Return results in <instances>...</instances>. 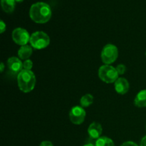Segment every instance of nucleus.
<instances>
[{"label": "nucleus", "instance_id": "nucleus-8", "mask_svg": "<svg viewBox=\"0 0 146 146\" xmlns=\"http://www.w3.org/2000/svg\"><path fill=\"white\" fill-rule=\"evenodd\" d=\"M7 65L9 71L13 74H19L23 68V63L17 57H10L7 61Z\"/></svg>", "mask_w": 146, "mask_h": 146}, {"label": "nucleus", "instance_id": "nucleus-13", "mask_svg": "<svg viewBox=\"0 0 146 146\" xmlns=\"http://www.w3.org/2000/svg\"><path fill=\"white\" fill-rule=\"evenodd\" d=\"M1 5L2 9L6 13L11 14L15 9V1L14 0H1Z\"/></svg>", "mask_w": 146, "mask_h": 146}, {"label": "nucleus", "instance_id": "nucleus-19", "mask_svg": "<svg viewBox=\"0 0 146 146\" xmlns=\"http://www.w3.org/2000/svg\"><path fill=\"white\" fill-rule=\"evenodd\" d=\"M5 30H6V24H4V21L1 20V21H0V32H1V34L4 33Z\"/></svg>", "mask_w": 146, "mask_h": 146}, {"label": "nucleus", "instance_id": "nucleus-22", "mask_svg": "<svg viewBox=\"0 0 146 146\" xmlns=\"http://www.w3.org/2000/svg\"><path fill=\"white\" fill-rule=\"evenodd\" d=\"M4 68H5V66H4V63L1 62V66H0V71H1V73H2L3 71H4Z\"/></svg>", "mask_w": 146, "mask_h": 146}, {"label": "nucleus", "instance_id": "nucleus-17", "mask_svg": "<svg viewBox=\"0 0 146 146\" xmlns=\"http://www.w3.org/2000/svg\"><path fill=\"white\" fill-rule=\"evenodd\" d=\"M116 70L118 71V74L120 75H123V74H125V71H126V67L123 64H119V65L117 66Z\"/></svg>", "mask_w": 146, "mask_h": 146}, {"label": "nucleus", "instance_id": "nucleus-14", "mask_svg": "<svg viewBox=\"0 0 146 146\" xmlns=\"http://www.w3.org/2000/svg\"><path fill=\"white\" fill-rule=\"evenodd\" d=\"M96 146H115L113 141L111 138L106 136L100 137L95 143Z\"/></svg>", "mask_w": 146, "mask_h": 146}, {"label": "nucleus", "instance_id": "nucleus-25", "mask_svg": "<svg viewBox=\"0 0 146 146\" xmlns=\"http://www.w3.org/2000/svg\"><path fill=\"white\" fill-rule=\"evenodd\" d=\"M145 129H146V125H145Z\"/></svg>", "mask_w": 146, "mask_h": 146}, {"label": "nucleus", "instance_id": "nucleus-10", "mask_svg": "<svg viewBox=\"0 0 146 146\" xmlns=\"http://www.w3.org/2000/svg\"><path fill=\"white\" fill-rule=\"evenodd\" d=\"M129 83L124 78H118L115 82V89L118 94L124 95L129 90Z\"/></svg>", "mask_w": 146, "mask_h": 146}, {"label": "nucleus", "instance_id": "nucleus-4", "mask_svg": "<svg viewBox=\"0 0 146 146\" xmlns=\"http://www.w3.org/2000/svg\"><path fill=\"white\" fill-rule=\"evenodd\" d=\"M30 44L36 49H43L50 44V38L44 31H36L30 38Z\"/></svg>", "mask_w": 146, "mask_h": 146}, {"label": "nucleus", "instance_id": "nucleus-1", "mask_svg": "<svg viewBox=\"0 0 146 146\" xmlns=\"http://www.w3.org/2000/svg\"><path fill=\"white\" fill-rule=\"evenodd\" d=\"M51 9L48 4L44 2H37L31 7L29 16L31 19L37 24H44L48 22L51 17Z\"/></svg>", "mask_w": 146, "mask_h": 146}, {"label": "nucleus", "instance_id": "nucleus-5", "mask_svg": "<svg viewBox=\"0 0 146 146\" xmlns=\"http://www.w3.org/2000/svg\"><path fill=\"white\" fill-rule=\"evenodd\" d=\"M118 56V48L111 44H106L101 51V60L106 65H110L116 61Z\"/></svg>", "mask_w": 146, "mask_h": 146}, {"label": "nucleus", "instance_id": "nucleus-16", "mask_svg": "<svg viewBox=\"0 0 146 146\" xmlns=\"http://www.w3.org/2000/svg\"><path fill=\"white\" fill-rule=\"evenodd\" d=\"M33 67V62L30 59L25 60L23 63V68L25 70H29L31 71V69Z\"/></svg>", "mask_w": 146, "mask_h": 146}, {"label": "nucleus", "instance_id": "nucleus-26", "mask_svg": "<svg viewBox=\"0 0 146 146\" xmlns=\"http://www.w3.org/2000/svg\"><path fill=\"white\" fill-rule=\"evenodd\" d=\"M145 56H146V53H145Z\"/></svg>", "mask_w": 146, "mask_h": 146}, {"label": "nucleus", "instance_id": "nucleus-7", "mask_svg": "<svg viewBox=\"0 0 146 146\" xmlns=\"http://www.w3.org/2000/svg\"><path fill=\"white\" fill-rule=\"evenodd\" d=\"M86 111L81 106H74L69 113V118L71 122L75 125H80L84 121L86 118Z\"/></svg>", "mask_w": 146, "mask_h": 146}, {"label": "nucleus", "instance_id": "nucleus-6", "mask_svg": "<svg viewBox=\"0 0 146 146\" xmlns=\"http://www.w3.org/2000/svg\"><path fill=\"white\" fill-rule=\"evenodd\" d=\"M11 36L14 42L21 46L27 45L29 41H30V38H31L28 31L23 28L15 29L13 31Z\"/></svg>", "mask_w": 146, "mask_h": 146}, {"label": "nucleus", "instance_id": "nucleus-9", "mask_svg": "<svg viewBox=\"0 0 146 146\" xmlns=\"http://www.w3.org/2000/svg\"><path fill=\"white\" fill-rule=\"evenodd\" d=\"M103 132L102 126L97 122H94L89 125L88 128V133L90 138L92 139H98L101 137Z\"/></svg>", "mask_w": 146, "mask_h": 146}, {"label": "nucleus", "instance_id": "nucleus-3", "mask_svg": "<svg viewBox=\"0 0 146 146\" xmlns=\"http://www.w3.org/2000/svg\"><path fill=\"white\" fill-rule=\"evenodd\" d=\"M118 71L116 68L110 65H104L100 67L98 70V76L101 81L107 84H112L115 82L118 78Z\"/></svg>", "mask_w": 146, "mask_h": 146}, {"label": "nucleus", "instance_id": "nucleus-12", "mask_svg": "<svg viewBox=\"0 0 146 146\" xmlns=\"http://www.w3.org/2000/svg\"><path fill=\"white\" fill-rule=\"evenodd\" d=\"M134 104L138 108L146 107V89L142 90L137 94L134 100Z\"/></svg>", "mask_w": 146, "mask_h": 146}, {"label": "nucleus", "instance_id": "nucleus-24", "mask_svg": "<svg viewBox=\"0 0 146 146\" xmlns=\"http://www.w3.org/2000/svg\"><path fill=\"white\" fill-rule=\"evenodd\" d=\"M15 1V2H22L24 0H14Z\"/></svg>", "mask_w": 146, "mask_h": 146}, {"label": "nucleus", "instance_id": "nucleus-15", "mask_svg": "<svg viewBox=\"0 0 146 146\" xmlns=\"http://www.w3.org/2000/svg\"><path fill=\"white\" fill-rule=\"evenodd\" d=\"M94 102V96L91 94H86L81 97L80 103L82 107H88Z\"/></svg>", "mask_w": 146, "mask_h": 146}, {"label": "nucleus", "instance_id": "nucleus-18", "mask_svg": "<svg viewBox=\"0 0 146 146\" xmlns=\"http://www.w3.org/2000/svg\"><path fill=\"white\" fill-rule=\"evenodd\" d=\"M121 146H138L135 143L133 142V141H126V142L123 143L121 145Z\"/></svg>", "mask_w": 146, "mask_h": 146}, {"label": "nucleus", "instance_id": "nucleus-23", "mask_svg": "<svg viewBox=\"0 0 146 146\" xmlns=\"http://www.w3.org/2000/svg\"><path fill=\"white\" fill-rule=\"evenodd\" d=\"M84 146H96V145H94V144L91 143H86V144H85V145H84Z\"/></svg>", "mask_w": 146, "mask_h": 146}, {"label": "nucleus", "instance_id": "nucleus-2", "mask_svg": "<svg viewBox=\"0 0 146 146\" xmlns=\"http://www.w3.org/2000/svg\"><path fill=\"white\" fill-rule=\"evenodd\" d=\"M17 82L19 88L22 92H31L36 85L35 74L29 70L23 69L17 76Z\"/></svg>", "mask_w": 146, "mask_h": 146}, {"label": "nucleus", "instance_id": "nucleus-11", "mask_svg": "<svg viewBox=\"0 0 146 146\" xmlns=\"http://www.w3.org/2000/svg\"><path fill=\"white\" fill-rule=\"evenodd\" d=\"M33 52L32 46L29 45H24L21 46L18 51V56L21 59L27 60L31 56Z\"/></svg>", "mask_w": 146, "mask_h": 146}, {"label": "nucleus", "instance_id": "nucleus-21", "mask_svg": "<svg viewBox=\"0 0 146 146\" xmlns=\"http://www.w3.org/2000/svg\"><path fill=\"white\" fill-rule=\"evenodd\" d=\"M140 146H146V135L144 136L143 138H142V140H141Z\"/></svg>", "mask_w": 146, "mask_h": 146}, {"label": "nucleus", "instance_id": "nucleus-20", "mask_svg": "<svg viewBox=\"0 0 146 146\" xmlns=\"http://www.w3.org/2000/svg\"><path fill=\"white\" fill-rule=\"evenodd\" d=\"M39 146H54L52 144V143L48 141H44L43 142H41V143L40 144Z\"/></svg>", "mask_w": 146, "mask_h": 146}]
</instances>
